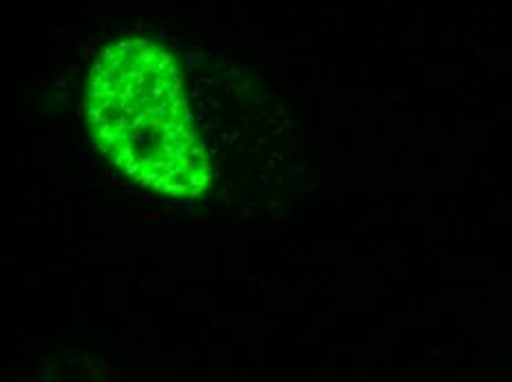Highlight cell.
<instances>
[{"instance_id":"6da1fadb","label":"cell","mask_w":512,"mask_h":382,"mask_svg":"<svg viewBox=\"0 0 512 382\" xmlns=\"http://www.w3.org/2000/svg\"><path fill=\"white\" fill-rule=\"evenodd\" d=\"M91 142L111 164L155 193L201 197L212 184L173 51L146 38L106 47L84 102Z\"/></svg>"}]
</instances>
